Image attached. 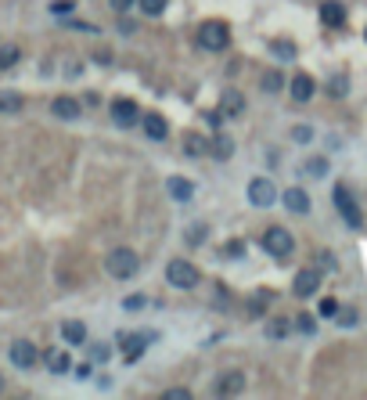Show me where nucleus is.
I'll return each mask as SVG.
<instances>
[{
	"instance_id": "nucleus-13",
	"label": "nucleus",
	"mask_w": 367,
	"mask_h": 400,
	"mask_svg": "<svg viewBox=\"0 0 367 400\" xmlns=\"http://www.w3.org/2000/svg\"><path fill=\"white\" fill-rule=\"evenodd\" d=\"M51 112L58 119H79V112H83V105H79L76 98H69V94H61V98H54V105H51Z\"/></svg>"
},
{
	"instance_id": "nucleus-16",
	"label": "nucleus",
	"mask_w": 367,
	"mask_h": 400,
	"mask_svg": "<svg viewBox=\"0 0 367 400\" xmlns=\"http://www.w3.org/2000/svg\"><path fill=\"white\" fill-rule=\"evenodd\" d=\"M145 134H148L151 141H166L169 126H166V119L158 116V112H148V116H145Z\"/></svg>"
},
{
	"instance_id": "nucleus-39",
	"label": "nucleus",
	"mask_w": 367,
	"mask_h": 400,
	"mask_svg": "<svg viewBox=\"0 0 367 400\" xmlns=\"http://www.w3.org/2000/svg\"><path fill=\"white\" fill-rule=\"evenodd\" d=\"M310 137H313L310 126H299V130H295V141H310Z\"/></svg>"
},
{
	"instance_id": "nucleus-30",
	"label": "nucleus",
	"mask_w": 367,
	"mask_h": 400,
	"mask_svg": "<svg viewBox=\"0 0 367 400\" xmlns=\"http://www.w3.org/2000/svg\"><path fill=\"white\" fill-rule=\"evenodd\" d=\"M274 54H281V58H295V47H292V43H284V40H274Z\"/></svg>"
},
{
	"instance_id": "nucleus-41",
	"label": "nucleus",
	"mask_w": 367,
	"mask_h": 400,
	"mask_svg": "<svg viewBox=\"0 0 367 400\" xmlns=\"http://www.w3.org/2000/svg\"><path fill=\"white\" fill-rule=\"evenodd\" d=\"M4 382H8V379H4V375H0V393H4Z\"/></svg>"
},
{
	"instance_id": "nucleus-33",
	"label": "nucleus",
	"mask_w": 367,
	"mask_h": 400,
	"mask_svg": "<svg viewBox=\"0 0 367 400\" xmlns=\"http://www.w3.org/2000/svg\"><path fill=\"white\" fill-rule=\"evenodd\" d=\"M72 8H76L72 0H54V8H51V11H54V14H72Z\"/></svg>"
},
{
	"instance_id": "nucleus-23",
	"label": "nucleus",
	"mask_w": 367,
	"mask_h": 400,
	"mask_svg": "<svg viewBox=\"0 0 367 400\" xmlns=\"http://www.w3.org/2000/svg\"><path fill=\"white\" fill-rule=\"evenodd\" d=\"M213 155H216V159H231V155H234V141H231L227 134H216V141H213Z\"/></svg>"
},
{
	"instance_id": "nucleus-20",
	"label": "nucleus",
	"mask_w": 367,
	"mask_h": 400,
	"mask_svg": "<svg viewBox=\"0 0 367 400\" xmlns=\"http://www.w3.org/2000/svg\"><path fill=\"white\" fill-rule=\"evenodd\" d=\"M184 152H187V155H205V152H213V145H209V141H205L202 134H187V137H184Z\"/></svg>"
},
{
	"instance_id": "nucleus-34",
	"label": "nucleus",
	"mask_w": 367,
	"mask_h": 400,
	"mask_svg": "<svg viewBox=\"0 0 367 400\" xmlns=\"http://www.w3.org/2000/svg\"><path fill=\"white\" fill-rule=\"evenodd\" d=\"M321 314H324V317H335V314H339V303H335V299H324V303H321Z\"/></svg>"
},
{
	"instance_id": "nucleus-2",
	"label": "nucleus",
	"mask_w": 367,
	"mask_h": 400,
	"mask_svg": "<svg viewBox=\"0 0 367 400\" xmlns=\"http://www.w3.org/2000/svg\"><path fill=\"white\" fill-rule=\"evenodd\" d=\"M198 43L205 51H227L231 47V26L220 22V19H209L198 26Z\"/></svg>"
},
{
	"instance_id": "nucleus-7",
	"label": "nucleus",
	"mask_w": 367,
	"mask_h": 400,
	"mask_svg": "<svg viewBox=\"0 0 367 400\" xmlns=\"http://www.w3.org/2000/svg\"><path fill=\"white\" fill-rule=\"evenodd\" d=\"M8 354H11V364H14V368H22V372H29V368L40 361V350L29 343V339H14Z\"/></svg>"
},
{
	"instance_id": "nucleus-27",
	"label": "nucleus",
	"mask_w": 367,
	"mask_h": 400,
	"mask_svg": "<svg viewBox=\"0 0 367 400\" xmlns=\"http://www.w3.org/2000/svg\"><path fill=\"white\" fill-rule=\"evenodd\" d=\"M306 173H310V177H324V173H328V163H324V159H310V163H306Z\"/></svg>"
},
{
	"instance_id": "nucleus-28",
	"label": "nucleus",
	"mask_w": 367,
	"mask_h": 400,
	"mask_svg": "<svg viewBox=\"0 0 367 400\" xmlns=\"http://www.w3.org/2000/svg\"><path fill=\"white\" fill-rule=\"evenodd\" d=\"M281 83H284V79H281V72H266V76H263V90H270V94H274V90H281Z\"/></svg>"
},
{
	"instance_id": "nucleus-40",
	"label": "nucleus",
	"mask_w": 367,
	"mask_h": 400,
	"mask_svg": "<svg viewBox=\"0 0 367 400\" xmlns=\"http://www.w3.org/2000/svg\"><path fill=\"white\" fill-rule=\"evenodd\" d=\"M112 8H116V11H130L134 0H112Z\"/></svg>"
},
{
	"instance_id": "nucleus-29",
	"label": "nucleus",
	"mask_w": 367,
	"mask_h": 400,
	"mask_svg": "<svg viewBox=\"0 0 367 400\" xmlns=\"http://www.w3.org/2000/svg\"><path fill=\"white\" fill-rule=\"evenodd\" d=\"M270 339H281V335H289V321H270Z\"/></svg>"
},
{
	"instance_id": "nucleus-26",
	"label": "nucleus",
	"mask_w": 367,
	"mask_h": 400,
	"mask_svg": "<svg viewBox=\"0 0 367 400\" xmlns=\"http://www.w3.org/2000/svg\"><path fill=\"white\" fill-rule=\"evenodd\" d=\"M137 4H140V11H145V14H162L169 0H137Z\"/></svg>"
},
{
	"instance_id": "nucleus-18",
	"label": "nucleus",
	"mask_w": 367,
	"mask_h": 400,
	"mask_svg": "<svg viewBox=\"0 0 367 400\" xmlns=\"http://www.w3.org/2000/svg\"><path fill=\"white\" fill-rule=\"evenodd\" d=\"M245 108V98L238 90H227L223 94V101H220V116H238V112Z\"/></svg>"
},
{
	"instance_id": "nucleus-15",
	"label": "nucleus",
	"mask_w": 367,
	"mask_h": 400,
	"mask_svg": "<svg viewBox=\"0 0 367 400\" xmlns=\"http://www.w3.org/2000/svg\"><path fill=\"white\" fill-rule=\"evenodd\" d=\"M284 206L302 217V213H310V195L302 188H289V191H284Z\"/></svg>"
},
{
	"instance_id": "nucleus-6",
	"label": "nucleus",
	"mask_w": 367,
	"mask_h": 400,
	"mask_svg": "<svg viewBox=\"0 0 367 400\" xmlns=\"http://www.w3.org/2000/svg\"><path fill=\"white\" fill-rule=\"evenodd\" d=\"M317 289H321V270H317V267H302L295 274V281H292V292L299 299H310V296H317Z\"/></svg>"
},
{
	"instance_id": "nucleus-38",
	"label": "nucleus",
	"mask_w": 367,
	"mask_h": 400,
	"mask_svg": "<svg viewBox=\"0 0 367 400\" xmlns=\"http://www.w3.org/2000/svg\"><path fill=\"white\" fill-rule=\"evenodd\" d=\"M331 90H335V98H342V90H346V79H342V76H335V83H331Z\"/></svg>"
},
{
	"instance_id": "nucleus-8",
	"label": "nucleus",
	"mask_w": 367,
	"mask_h": 400,
	"mask_svg": "<svg viewBox=\"0 0 367 400\" xmlns=\"http://www.w3.org/2000/svg\"><path fill=\"white\" fill-rule=\"evenodd\" d=\"M112 119L119 126H134V123H140V108L130 98H119V101H112Z\"/></svg>"
},
{
	"instance_id": "nucleus-24",
	"label": "nucleus",
	"mask_w": 367,
	"mask_h": 400,
	"mask_svg": "<svg viewBox=\"0 0 367 400\" xmlns=\"http://www.w3.org/2000/svg\"><path fill=\"white\" fill-rule=\"evenodd\" d=\"M270 299H274V292H266V289H263V292H256V296L249 299V314H263V310L270 307Z\"/></svg>"
},
{
	"instance_id": "nucleus-31",
	"label": "nucleus",
	"mask_w": 367,
	"mask_h": 400,
	"mask_svg": "<svg viewBox=\"0 0 367 400\" xmlns=\"http://www.w3.org/2000/svg\"><path fill=\"white\" fill-rule=\"evenodd\" d=\"M205 242V228H191L187 231V246H202Z\"/></svg>"
},
{
	"instance_id": "nucleus-22",
	"label": "nucleus",
	"mask_w": 367,
	"mask_h": 400,
	"mask_svg": "<svg viewBox=\"0 0 367 400\" xmlns=\"http://www.w3.org/2000/svg\"><path fill=\"white\" fill-rule=\"evenodd\" d=\"M19 58H22V51H19L14 43H4V47H0V69H14V66H19Z\"/></svg>"
},
{
	"instance_id": "nucleus-12",
	"label": "nucleus",
	"mask_w": 367,
	"mask_h": 400,
	"mask_svg": "<svg viewBox=\"0 0 367 400\" xmlns=\"http://www.w3.org/2000/svg\"><path fill=\"white\" fill-rule=\"evenodd\" d=\"M245 390V375L242 372H223L216 379V393L220 397H234V393H242Z\"/></svg>"
},
{
	"instance_id": "nucleus-1",
	"label": "nucleus",
	"mask_w": 367,
	"mask_h": 400,
	"mask_svg": "<svg viewBox=\"0 0 367 400\" xmlns=\"http://www.w3.org/2000/svg\"><path fill=\"white\" fill-rule=\"evenodd\" d=\"M105 267H108V274L112 278H119V281H126V278H134L137 270H140V256L134 252V249H126V246H119V249H112L108 252V260H105Z\"/></svg>"
},
{
	"instance_id": "nucleus-5",
	"label": "nucleus",
	"mask_w": 367,
	"mask_h": 400,
	"mask_svg": "<svg viewBox=\"0 0 367 400\" xmlns=\"http://www.w3.org/2000/svg\"><path fill=\"white\" fill-rule=\"evenodd\" d=\"M331 199H335V206H339V213H342V220L349 223V228H360L364 217H360V206H357V199H353V191H349L346 184H335Z\"/></svg>"
},
{
	"instance_id": "nucleus-19",
	"label": "nucleus",
	"mask_w": 367,
	"mask_h": 400,
	"mask_svg": "<svg viewBox=\"0 0 367 400\" xmlns=\"http://www.w3.org/2000/svg\"><path fill=\"white\" fill-rule=\"evenodd\" d=\"M61 335H65V343L79 346V343H87V325H79V321H65V325H61Z\"/></svg>"
},
{
	"instance_id": "nucleus-37",
	"label": "nucleus",
	"mask_w": 367,
	"mask_h": 400,
	"mask_svg": "<svg viewBox=\"0 0 367 400\" xmlns=\"http://www.w3.org/2000/svg\"><path fill=\"white\" fill-rule=\"evenodd\" d=\"M123 307H126V310H140V307H145V296H130V299L123 303Z\"/></svg>"
},
{
	"instance_id": "nucleus-9",
	"label": "nucleus",
	"mask_w": 367,
	"mask_h": 400,
	"mask_svg": "<svg viewBox=\"0 0 367 400\" xmlns=\"http://www.w3.org/2000/svg\"><path fill=\"white\" fill-rule=\"evenodd\" d=\"M249 202L260 206V210H266V206L274 202V184H270L266 177H256V181L249 184Z\"/></svg>"
},
{
	"instance_id": "nucleus-32",
	"label": "nucleus",
	"mask_w": 367,
	"mask_h": 400,
	"mask_svg": "<svg viewBox=\"0 0 367 400\" xmlns=\"http://www.w3.org/2000/svg\"><path fill=\"white\" fill-rule=\"evenodd\" d=\"M335 317H339V325H342V328L357 325V310H339V314H335Z\"/></svg>"
},
{
	"instance_id": "nucleus-11",
	"label": "nucleus",
	"mask_w": 367,
	"mask_h": 400,
	"mask_svg": "<svg viewBox=\"0 0 367 400\" xmlns=\"http://www.w3.org/2000/svg\"><path fill=\"white\" fill-rule=\"evenodd\" d=\"M289 94H292L295 101H310L313 94H317V83H313V76H306V72L292 76V83H289Z\"/></svg>"
},
{
	"instance_id": "nucleus-14",
	"label": "nucleus",
	"mask_w": 367,
	"mask_h": 400,
	"mask_svg": "<svg viewBox=\"0 0 367 400\" xmlns=\"http://www.w3.org/2000/svg\"><path fill=\"white\" fill-rule=\"evenodd\" d=\"M321 22L331 26V29L346 26V8L339 4V0H324V4H321Z\"/></svg>"
},
{
	"instance_id": "nucleus-4",
	"label": "nucleus",
	"mask_w": 367,
	"mask_h": 400,
	"mask_svg": "<svg viewBox=\"0 0 367 400\" xmlns=\"http://www.w3.org/2000/svg\"><path fill=\"white\" fill-rule=\"evenodd\" d=\"M166 281L173 285V289H195V285L202 281L198 267L187 263V260H169L166 263Z\"/></svg>"
},
{
	"instance_id": "nucleus-3",
	"label": "nucleus",
	"mask_w": 367,
	"mask_h": 400,
	"mask_svg": "<svg viewBox=\"0 0 367 400\" xmlns=\"http://www.w3.org/2000/svg\"><path fill=\"white\" fill-rule=\"evenodd\" d=\"M260 246H263L270 256H274V260H289L292 249H295V238L284 231V228H266L263 238H260Z\"/></svg>"
},
{
	"instance_id": "nucleus-25",
	"label": "nucleus",
	"mask_w": 367,
	"mask_h": 400,
	"mask_svg": "<svg viewBox=\"0 0 367 400\" xmlns=\"http://www.w3.org/2000/svg\"><path fill=\"white\" fill-rule=\"evenodd\" d=\"M19 108H22V94H14V90L0 94V112H19Z\"/></svg>"
},
{
	"instance_id": "nucleus-36",
	"label": "nucleus",
	"mask_w": 367,
	"mask_h": 400,
	"mask_svg": "<svg viewBox=\"0 0 367 400\" xmlns=\"http://www.w3.org/2000/svg\"><path fill=\"white\" fill-rule=\"evenodd\" d=\"M295 325H299L302 332H313V328H317V325H313V317H310V314H299V321H295Z\"/></svg>"
},
{
	"instance_id": "nucleus-10",
	"label": "nucleus",
	"mask_w": 367,
	"mask_h": 400,
	"mask_svg": "<svg viewBox=\"0 0 367 400\" xmlns=\"http://www.w3.org/2000/svg\"><path fill=\"white\" fill-rule=\"evenodd\" d=\"M145 346H148V339H145V335H137V332L119 335V350H123L126 361H137L140 354H145Z\"/></svg>"
},
{
	"instance_id": "nucleus-35",
	"label": "nucleus",
	"mask_w": 367,
	"mask_h": 400,
	"mask_svg": "<svg viewBox=\"0 0 367 400\" xmlns=\"http://www.w3.org/2000/svg\"><path fill=\"white\" fill-rule=\"evenodd\" d=\"M162 397H166V400H187V397H191V393H187V390H184V386H177V390H166V393H162Z\"/></svg>"
},
{
	"instance_id": "nucleus-17",
	"label": "nucleus",
	"mask_w": 367,
	"mask_h": 400,
	"mask_svg": "<svg viewBox=\"0 0 367 400\" xmlns=\"http://www.w3.org/2000/svg\"><path fill=\"white\" fill-rule=\"evenodd\" d=\"M169 195L177 199V202H191V195H195V184H191L187 177H169Z\"/></svg>"
},
{
	"instance_id": "nucleus-21",
	"label": "nucleus",
	"mask_w": 367,
	"mask_h": 400,
	"mask_svg": "<svg viewBox=\"0 0 367 400\" xmlns=\"http://www.w3.org/2000/svg\"><path fill=\"white\" fill-rule=\"evenodd\" d=\"M43 361H47V368H51L54 375L69 372V354H61V350H47V354H43Z\"/></svg>"
}]
</instances>
